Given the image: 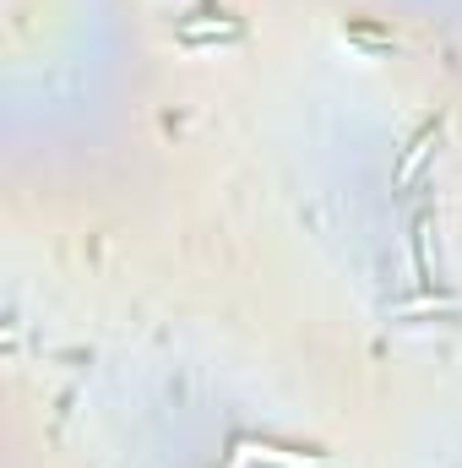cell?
<instances>
[{"label":"cell","instance_id":"1","mask_svg":"<svg viewBox=\"0 0 462 468\" xmlns=\"http://www.w3.org/2000/svg\"><path fill=\"white\" fill-rule=\"evenodd\" d=\"M436 136H441V120H430V125H425V131H419V136L408 142V153H403V164H397V175H392L397 186H403V180H414V169H419V164L430 158V142H436Z\"/></svg>","mask_w":462,"mask_h":468},{"label":"cell","instance_id":"2","mask_svg":"<svg viewBox=\"0 0 462 468\" xmlns=\"http://www.w3.org/2000/svg\"><path fill=\"white\" fill-rule=\"evenodd\" d=\"M213 38H239V22L218 16V22H180V44H213Z\"/></svg>","mask_w":462,"mask_h":468}]
</instances>
